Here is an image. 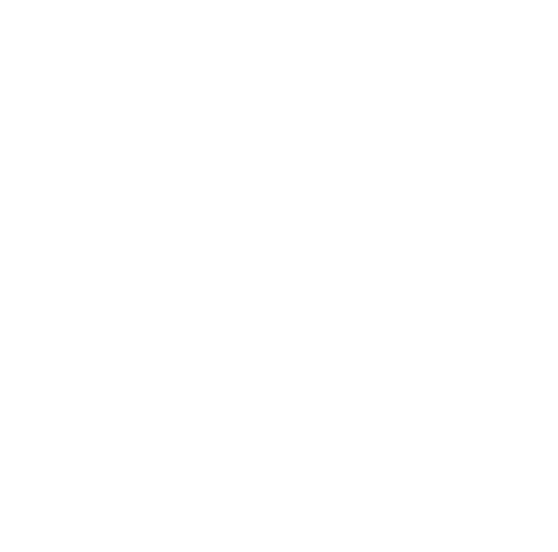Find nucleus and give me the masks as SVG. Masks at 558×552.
<instances>
[]
</instances>
